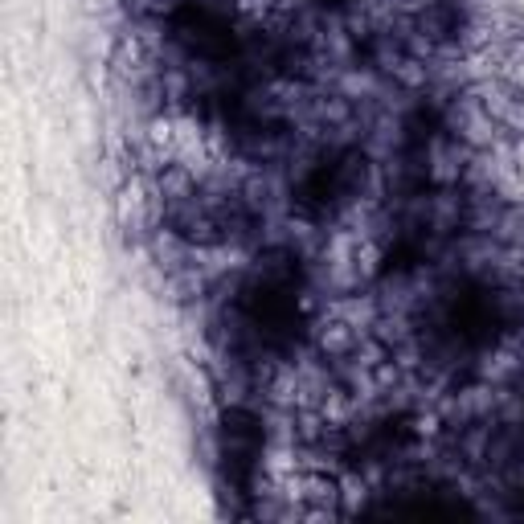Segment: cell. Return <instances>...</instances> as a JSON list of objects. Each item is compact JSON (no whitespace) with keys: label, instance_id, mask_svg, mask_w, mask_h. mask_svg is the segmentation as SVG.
I'll list each match as a JSON object with an SVG mask.
<instances>
[{"label":"cell","instance_id":"cell-1","mask_svg":"<svg viewBox=\"0 0 524 524\" xmlns=\"http://www.w3.org/2000/svg\"><path fill=\"white\" fill-rule=\"evenodd\" d=\"M471 86L479 91L488 115L496 119V127L504 131L508 140L524 136V95H520V91H512V86L500 82V78H484V82H471Z\"/></svg>","mask_w":524,"mask_h":524},{"label":"cell","instance_id":"cell-2","mask_svg":"<svg viewBox=\"0 0 524 524\" xmlns=\"http://www.w3.org/2000/svg\"><path fill=\"white\" fill-rule=\"evenodd\" d=\"M496 78L524 95V29L512 33V37H504L500 46H496Z\"/></svg>","mask_w":524,"mask_h":524},{"label":"cell","instance_id":"cell-3","mask_svg":"<svg viewBox=\"0 0 524 524\" xmlns=\"http://www.w3.org/2000/svg\"><path fill=\"white\" fill-rule=\"evenodd\" d=\"M512 144V156H516V164L524 168V136H516V140H508Z\"/></svg>","mask_w":524,"mask_h":524}]
</instances>
